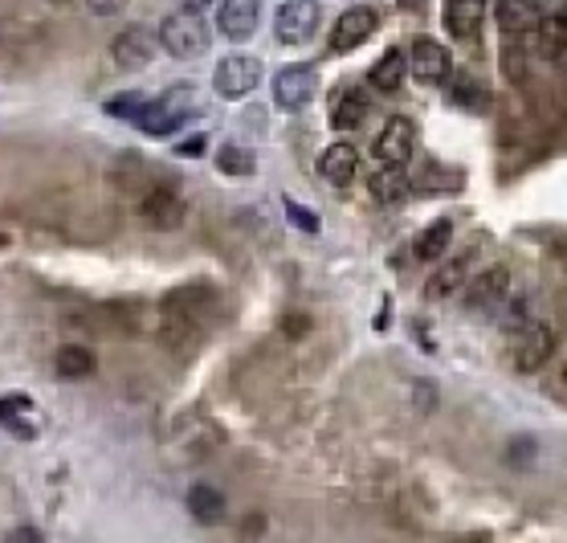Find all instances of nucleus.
I'll use <instances>...</instances> for the list:
<instances>
[{"instance_id": "f257e3e1", "label": "nucleus", "mask_w": 567, "mask_h": 543, "mask_svg": "<svg viewBox=\"0 0 567 543\" xmlns=\"http://www.w3.org/2000/svg\"><path fill=\"white\" fill-rule=\"evenodd\" d=\"M193 111H196V86H193V82H176V86L164 90L160 98H147L131 123L139 127L144 136L164 139V136H172L176 127L188 123V115H193Z\"/></svg>"}, {"instance_id": "f03ea898", "label": "nucleus", "mask_w": 567, "mask_h": 543, "mask_svg": "<svg viewBox=\"0 0 567 543\" xmlns=\"http://www.w3.org/2000/svg\"><path fill=\"white\" fill-rule=\"evenodd\" d=\"M155 41H160L172 58L193 62V58H204V53H209L212 29H209V21H204L196 9H180V12H172V17H164L160 37H155Z\"/></svg>"}, {"instance_id": "7ed1b4c3", "label": "nucleus", "mask_w": 567, "mask_h": 543, "mask_svg": "<svg viewBox=\"0 0 567 543\" xmlns=\"http://www.w3.org/2000/svg\"><path fill=\"white\" fill-rule=\"evenodd\" d=\"M212 302V294L204 291V286H180L176 294H168L164 299V340L172 343V348H180L188 335H193V327L201 323V310Z\"/></svg>"}, {"instance_id": "20e7f679", "label": "nucleus", "mask_w": 567, "mask_h": 543, "mask_svg": "<svg viewBox=\"0 0 567 543\" xmlns=\"http://www.w3.org/2000/svg\"><path fill=\"white\" fill-rule=\"evenodd\" d=\"M413 147H416V123L404 115H392L384 123V131L375 136L372 155L380 172H404V164L413 160Z\"/></svg>"}, {"instance_id": "39448f33", "label": "nucleus", "mask_w": 567, "mask_h": 543, "mask_svg": "<svg viewBox=\"0 0 567 543\" xmlns=\"http://www.w3.org/2000/svg\"><path fill=\"white\" fill-rule=\"evenodd\" d=\"M258 82H261V58H253V53H229L212 70V90L221 98H229V103L253 95Z\"/></svg>"}, {"instance_id": "423d86ee", "label": "nucleus", "mask_w": 567, "mask_h": 543, "mask_svg": "<svg viewBox=\"0 0 567 543\" xmlns=\"http://www.w3.org/2000/svg\"><path fill=\"white\" fill-rule=\"evenodd\" d=\"M318 21H323L318 0H286L274 17V33H278L282 45H307L318 33Z\"/></svg>"}, {"instance_id": "0eeeda50", "label": "nucleus", "mask_w": 567, "mask_h": 543, "mask_svg": "<svg viewBox=\"0 0 567 543\" xmlns=\"http://www.w3.org/2000/svg\"><path fill=\"white\" fill-rule=\"evenodd\" d=\"M318 95V70L315 66H286L274 78V107L278 111H307Z\"/></svg>"}, {"instance_id": "6e6552de", "label": "nucleus", "mask_w": 567, "mask_h": 543, "mask_svg": "<svg viewBox=\"0 0 567 543\" xmlns=\"http://www.w3.org/2000/svg\"><path fill=\"white\" fill-rule=\"evenodd\" d=\"M375 29H380V12L367 9V4H356V9H347L343 17L331 25L327 45H331V53H356Z\"/></svg>"}, {"instance_id": "1a4fd4ad", "label": "nucleus", "mask_w": 567, "mask_h": 543, "mask_svg": "<svg viewBox=\"0 0 567 543\" xmlns=\"http://www.w3.org/2000/svg\"><path fill=\"white\" fill-rule=\"evenodd\" d=\"M555 351V331L547 323H527L519 331V343H514V368L519 372H538Z\"/></svg>"}, {"instance_id": "9d476101", "label": "nucleus", "mask_w": 567, "mask_h": 543, "mask_svg": "<svg viewBox=\"0 0 567 543\" xmlns=\"http://www.w3.org/2000/svg\"><path fill=\"white\" fill-rule=\"evenodd\" d=\"M155 49H160L155 33L144 29V25H131V29H123L115 41H111V58H115L123 70H144V66H152Z\"/></svg>"}, {"instance_id": "9b49d317", "label": "nucleus", "mask_w": 567, "mask_h": 543, "mask_svg": "<svg viewBox=\"0 0 567 543\" xmlns=\"http://www.w3.org/2000/svg\"><path fill=\"white\" fill-rule=\"evenodd\" d=\"M449 49L441 45V41L433 37H416L413 41V62H408V70L416 74V82H424V86H437V82H445L449 78Z\"/></svg>"}, {"instance_id": "f8f14e48", "label": "nucleus", "mask_w": 567, "mask_h": 543, "mask_svg": "<svg viewBox=\"0 0 567 543\" xmlns=\"http://www.w3.org/2000/svg\"><path fill=\"white\" fill-rule=\"evenodd\" d=\"M217 25L229 41H250L261 25V0H221Z\"/></svg>"}, {"instance_id": "ddd939ff", "label": "nucleus", "mask_w": 567, "mask_h": 543, "mask_svg": "<svg viewBox=\"0 0 567 543\" xmlns=\"http://www.w3.org/2000/svg\"><path fill=\"white\" fill-rule=\"evenodd\" d=\"M356 168H359L356 144H331V147H323V155H318V176L335 188L351 185V180H356Z\"/></svg>"}, {"instance_id": "4468645a", "label": "nucleus", "mask_w": 567, "mask_h": 543, "mask_svg": "<svg viewBox=\"0 0 567 543\" xmlns=\"http://www.w3.org/2000/svg\"><path fill=\"white\" fill-rule=\"evenodd\" d=\"M139 213H144V221L152 225V229H176V225L184 221V201L172 188H152V193L144 196V204H139Z\"/></svg>"}, {"instance_id": "2eb2a0df", "label": "nucleus", "mask_w": 567, "mask_h": 543, "mask_svg": "<svg viewBox=\"0 0 567 543\" xmlns=\"http://www.w3.org/2000/svg\"><path fill=\"white\" fill-rule=\"evenodd\" d=\"M506 299H510V270H506V266H490V270L470 286V299H465V302H470L473 310H494V307H502Z\"/></svg>"}, {"instance_id": "dca6fc26", "label": "nucleus", "mask_w": 567, "mask_h": 543, "mask_svg": "<svg viewBox=\"0 0 567 543\" xmlns=\"http://www.w3.org/2000/svg\"><path fill=\"white\" fill-rule=\"evenodd\" d=\"M486 21V4L481 0H445V29L457 41H473Z\"/></svg>"}, {"instance_id": "f3484780", "label": "nucleus", "mask_w": 567, "mask_h": 543, "mask_svg": "<svg viewBox=\"0 0 567 543\" xmlns=\"http://www.w3.org/2000/svg\"><path fill=\"white\" fill-rule=\"evenodd\" d=\"M367 119V95L364 90H339L331 95V127L339 131H356Z\"/></svg>"}, {"instance_id": "a211bd4d", "label": "nucleus", "mask_w": 567, "mask_h": 543, "mask_svg": "<svg viewBox=\"0 0 567 543\" xmlns=\"http://www.w3.org/2000/svg\"><path fill=\"white\" fill-rule=\"evenodd\" d=\"M404 74H408V62H404V49H388L384 58L375 62L372 70H367V82H372L375 90H400V82H404Z\"/></svg>"}, {"instance_id": "6ab92c4d", "label": "nucleus", "mask_w": 567, "mask_h": 543, "mask_svg": "<svg viewBox=\"0 0 567 543\" xmlns=\"http://www.w3.org/2000/svg\"><path fill=\"white\" fill-rule=\"evenodd\" d=\"M449 245H453V221L441 217V221H433L416 237V258L421 262H441L445 253H449Z\"/></svg>"}, {"instance_id": "aec40b11", "label": "nucleus", "mask_w": 567, "mask_h": 543, "mask_svg": "<svg viewBox=\"0 0 567 543\" xmlns=\"http://www.w3.org/2000/svg\"><path fill=\"white\" fill-rule=\"evenodd\" d=\"M188 511H193V519H201V523H221L225 519V495L209 482H196L193 490H188Z\"/></svg>"}, {"instance_id": "412c9836", "label": "nucleus", "mask_w": 567, "mask_h": 543, "mask_svg": "<svg viewBox=\"0 0 567 543\" xmlns=\"http://www.w3.org/2000/svg\"><path fill=\"white\" fill-rule=\"evenodd\" d=\"M465 270H470V253L457 258V262H449V266H441V270L429 278L424 294H429V299H449L453 291H462V286H465Z\"/></svg>"}, {"instance_id": "4be33fe9", "label": "nucleus", "mask_w": 567, "mask_h": 543, "mask_svg": "<svg viewBox=\"0 0 567 543\" xmlns=\"http://www.w3.org/2000/svg\"><path fill=\"white\" fill-rule=\"evenodd\" d=\"M538 17H543V9H535L527 0H498V25L506 33L530 29V25H538Z\"/></svg>"}, {"instance_id": "5701e85b", "label": "nucleus", "mask_w": 567, "mask_h": 543, "mask_svg": "<svg viewBox=\"0 0 567 543\" xmlns=\"http://www.w3.org/2000/svg\"><path fill=\"white\" fill-rule=\"evenodd\" d=\"M25 417H33V400L25 397H0V421L12 429L17 437H33L37 429L25 425Z\"/></svg>"}, {"instance_id": "b1692460", "label": "nucleus", "mask_w": 567, "mask_h": 543, "mask_svg": "<svg viewBox=\"0 0 567 543\" xmlns=\"http://www.w3.org/2000/svg\"><path fill=\"white\" fill-rule=\"evenodd\" d=\"M90 372H94V351L78 348V343H70V348L58 351V376L82 380V376H90Z\"/></svg>"}, {"instance_id": "393cba45", "label": "nucleus", "mask_w": 567, "mask_h": 543, "mask_svg": "<svg viewBox=\"0 0 567 543\" xmlns=\"http://www.w3.org/2000/svg\"><path fill=\"white\" fill-rule=\"evenodd\" d=\"M253 152L250 147H237V144H225L221 152H217V172L225 176H253Z\"/></svg>"}, {"instance_id": "a878e982", "label": "nucleus", "mask_w": 567, "mask_h": 543, "mask_svg": "<svg viewBox=\"0 0 567 543\" xmlns=\"http://www.w3.org/2000/svg\"><path fill=\"white\" fill-rule=\"evenodd\" d=\"M372 196L375 204H396L408 196V180H404V172H375L372 176Z\"/></svg>"}, {"instance_id": "bb28decb", "label": "nucleus", "mask_w": 567, "mask_h": 543, "mask_svg": "<svg viewBox=\"0 0 567 543\" xmlns=\"http://www.w3.org/2000/svg\"><path fill=\"white\" fill-rule=\"evenodd\" d=\"M563 25H567V21H563V12H551V17H538V33H543V49H547V53H551V58H563Z\"/></svg>"}, {"instance_id": "cd10ccee", "label": "nucleus", "mask_w": 567, "mask_h": 543, "mask_svg": "<svg viewBox=\"0 0 567 543\" xmlns=\"http://www.w3.org/2000/svg\"><path fill=\"white\" fill-rule=\"evenodd\" d=\"M453 103L457 107H465V111H481L486 107V90L473 82V78H453Z\"/></svg>"}, {"instance_id": "c85d7f7f", "label": "nucleus", "mask_w": 567, "mask_h": 543, "mask_svg": "<svg viewBox=\"0 0 567 543\" xmlns=\"http://www.w3.org/2000/svg\"><path fill=\"white\" fill-rule=\"evenodd\" d=\"M147 98L139 95V90H127L123 98H111V103H106V115H119V119H135L139 115V107H144Z\"/></svg>"}, {"instance_id": "c756f323", "label": "nucleus", "mask_w": 567, "mask_h": 543, "mask_svg": "<svg viewBox=\"0 0 567 543\" xmlns=\"http://www.w3.org/2000/svg\"><path fill=\"white\" fill-rule=\"evenodd\" d=\"M502 74H506V82H522L527 78V53L514 45L502 49Z\"/></svg>"}, {"instance_id": "7c9ffc66", "label": "nucleus", "mask_w": 567, "mask_h": 543, "mask_svg": "<svg viewBox=\"0 0 567 543\" xmlns=\"http://www.w3.org/2000/svg\"><path fill=\"white\" fill-rule=\"evenodd\" d=\"M286 217L299 225L302 233H318V229H323V221H318V217L310 213L307 204H299V201H286Z\"/></svg>"}, {"instance_id": "2f4dec72", "label": "nucleus", "mask_w": 567, "mask_h": 543, "mask_svg": "<svg viewBox=\"0 0 567 543\" xmlns=\"http://www.w3.org/2000/svg\"><path fill=\"white\" fill-rule=\"evenodd\" d=\"M86 9L94 12V17H115V12L127 9V0H86Z\"/></svg>"}, {"instance_id": "473e14b6", "label": "nucleus", "mask_w": 567, "mask_h": 543, "mask_svg": "<svg viewBox=\"0 0 567 543\" xmlns=\"http://www.w3.org/2000/svg\"><path fill=\"white\" fill-rule=\"evenodd\" d=\"M4 543H45V539H41L37 527H17V531H9V539H4Z\"/></svg>"}, {"instance_id": "72a5a7b5", "label": "nucleus", "mask_w": 567, "mask_h": 543, "mask_svg": "<svg viewBox=\"0 0 567 543\" xmlns=\"http://www.w3.org/2000/svg\"><path fill=\"white\" fill-rule=\"evenodd\" d=\"M201 147H204V139L196 136V139H188V144H180V155H196V152H201Z\"/></svg>"}, {"instance_id": "f704fd0d", "label": "nucleus", "mask_w": 567, "mask_h": 543, "mask_svg": "<svg viewBox=\"0 0 567 543\" xmlns=\"http://www.w3.org/2000/svg\"><path fill=\"white\" fill-rule=\"evenodd\" d=\"M184 4H188V9H196V12H201L204 4H212V0H184Z\"/></svg>"}, {"instance_id": "c9c22d12", "label": "nucleus", "mask_w": 567, "mask_h": 543, "mask_svg": "<svg viewBox=\"0 0 567 543\" xmlns=\"http://www.w3.org/2000/svg\"><path fill=\"white\" fill-rule=\"evenodd\" d=\"M424 0H400V9H421Z\"/></svg>"}, {"instance_id": "e433bc0d", "label": "nucleus", "mask_w": 567, "mask_h": 543, "mask_svg": "<svg viewBox=\"0 0 567 543\" xmlns=\"http://www.w3.org/2000/svg\"><path fill=\"white\" fill-rule=\"evenodd\" d=\"M527 4H535V9H547L551 0H527Z\"/></svg>"}, {"instance_id": "4c0bfd02", "label": "nucleus", "mask_w": 567, "mask_h": 543, "mask_svg": "<svg viewBox=\"0 0 567 543\" xmlns=\"http://www.w3.org/2000/svg\"><path fill=\"white\" fill-rule=\"evenodd\" d=\"M481 4H490V0H481Z\"/></svg>"}]
</instances>
